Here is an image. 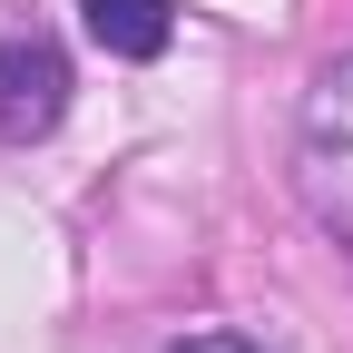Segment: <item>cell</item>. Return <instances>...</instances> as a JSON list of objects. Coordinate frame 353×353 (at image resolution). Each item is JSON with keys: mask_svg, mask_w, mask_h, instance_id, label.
Listing matches in <instances>:
<instances>
[{"mask_svg": "<svg viewBox=\"0 0 353 353\" xmlns=\"http://www.w3.org/2000/svg\"><path fill=\"white\" fill-rule=\"evenodd\" d=\"M167 353H255L245 334H187V343H167Z\"/></svg>", "mask_w": 353, "mask_h": 353, "instance_id": "obj_4", "label": "cell"}, {"mask_svg": "<svg viewBox=\"0 0 353 353\" xmlns=\"http://www.w3.org/2000/svg\"><path fill=\"white\" fill-rule=\"evenodd\" d=\"M294 196L353 255V59H324L294 118Z\"/></svg>", "mask_w": 353, "mask_h": 353, "instance_id": "obj_1", "label": "cell"}, {"mask_svg": "<svg viewBox=\"0 0 353 353\" xmlns=\"http://www.w3.org/2000/svg\"><path fill=\"white\" fill-rule=\"evenodd\" d=\"M59 118H69V50L30 20V30L0 39V138L30 148V138H50Z\"/></svg>", "mask_w": 353, "mask_h": 353, "instance_id": "obj_2", "label": "cell"}, {"mask_svg": "<svg viewBox=\"0 0 353 353\" xmlns=\"http://www.w3.org/2000/svg\"><path fill=\"white\" fill-rule=\"evenodd\" d=\"M79 20H88V39H99L108 59H157L167 39H176V10H167V0H79Z\"/></svg>", "mask_w": 353, "mask_h": 353, "instance_id": "obj_3", "label": "cell"}]
</instances>
